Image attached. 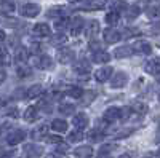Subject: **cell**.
Here are the masks:
<instances>
[{"mask_svg": "<svg viewBox=\"0 0 160 158\" xmlns=\"http://www.w3.org/2000/svg\"><path fill=\"white\" fill-rule=\"evenodd\" d=\"M16 75L19 78H28L32 75V69L28 65V62H16Z\"/></svg>", "mask_w": 160, "mask_h": 158, "instance_id": "5bb4252c", "label": "cell"}, {"mask_svg": "<svg viewBox=\"0 0 160 158\" xmlns=\"http://www.w3.org/2000/svg\"><path fill=\"white\" fill-rule=\"evenodd\" d=\"M111 77H112V67H111V65H104V67H101V69L96 70V74H95L96 82H99V83L108 82Z\"/></svg>", "mask_w": 160, "mask_h": 158, "instance_id": "30bf717a", "label": "cell"}, {"mask_svg": "<svg viewBox=\"0 0 160 158\" xmlns=\"http://www.w3.org/2000/svg\"><path fill=\"white\" fill-rule=\"evenodd\" d=\"M139 13H141V8L138 5H131V7H128L125 10V18L128 21H133V19H136L139 16Z\"/></svg>", "mask_w": 160, "mask_h": 158, "instance_id": "83f0119b", "label": "cell"}, {"mask_svg": "<svg viewBox=\"0 0 160 158\" xmlns=\"http://www.w3.org/2000/svg\"><path fill=\"white\" fill-rule=\"evenodd\" d=\"M90 48H91L93 51H96V50H101V46H99V43H96L95 40H93V42H90Z\"/></svg>", "mask_w": 160, "mask_h": 158, "instance_id": "f6af8a7d", "label": "cell"}, {"mask_svg": "<svg viewBox=\"0 0 160 158\" xmlns=\"http://www.w3.org/2000/svg\"><path fill=\"white\" fill-rule=\"evenodd\" d=\"M85 29V35H87V38H93L96 34H98V31H99V22L95 19V21H90L88 24H87V27H83Z\"/></svg>", "mask_w": 160, "mask_h": 158, "instance_id": "cb8c5ba5", "label": "cell"}, {"mask_svg": "<svg viewBox=\"0 0 160 158\" xmlns=\"http://www.w3.org/2000/svg\"><path fill=\"white\" fill-rule=\"evenodd\" d=\"M91 59H93V62H96V64H106V62L111 61V55L108 51H104V50H96V51H93Z\"/></svg>", "mask_w": 160, "mask_h": 158, "instance_id": "7c38bea8", "label": "cell"}, {"mask_svg": "<svg viewBox=\"0 0 160 158\" xmlns=\"http://www.w3.org/2000/svg\"><path fill=\"white\" fill-rule=\"evenodd\" d=\"M32 34L35 37H50L51 35V27L47 22H37L32 27Z\"/></svg>", "mask_w": 160, "mask_h": 158, "instance_id": "ba28073f", "label": "cell"}, {"mask_svg": "<svg viewBox=\"0 0 160 158\" xmlns=\"http://www.w3.org/2000/svg\"><path fill=\"white\" fill-rule=\"evenodd\" d=\"M118 158H135V156H131V153H123V155H120Z\"/></svg>", "mask_w": 160, "mask_h": 158, "instance_id": "c3c4849f", "label": "cell"}, {"mask_svg": "<svg viewBox=\"0 0 160 158\" xmlns=\"http://www.w3.org/2000/svg\"><path fill=\"white\" fill-rule=\"evenodd\" d=\"M69 24H71V21L68 19V16H59V18L55 19V27H56L59 32L64 31V29H68Z\"/></svg>", "mask_w": 160, "mask_h": 158, "instance_id": "d6a6232c", "label": "cell"}, {"mask_svg": "<svg viewBox=\"0 0 160 158\" xmlns=\"http://www.w3.org/2000/svg\"><path fill=\"white\" fill-rule=\"evenodd\" d=\"M133 53H135V50H133V46H128V45H125V46H118L115 51H114V56L117 58V59H123V58H130Z\"/></svg>", "mask_w": 160, "mask_h": 158, "instance_id": "ac0fdd59", "label": "cell"}, {"mask_svg": "<svg viewBox=\"0 0 160 158\" xmlns=\"http://www.w3.org/2000/svg\"><path fill=\"white\" fill-rule=\"evenodd\" d=\"M15 61L16 62H28L29 61V51L26 50L24 46H19L15 51Z\"/></svg>", "mask_w": 160, "mask_h": 158, "instance_id": "4316f807", "label": "cell"}, {"mask_svg": "<svg viewBox=\"0 0 160 158\" xmlns=\"http://www.w3.org/2000/svg\"><path fill=\"white\" fill-rule=\"evenodd\" d=\"M131 110H135V112H136V113H139V115H144V113H148L149 107H148V104L136 101V102H133V105H131Z\"/></svg>", "mask_w": 160, "mask_h": 158, "instance_id": "d590c367", "label": "cell"}, {"mask_svg": "<svg viewBox=\"0 0 160 158\" xmlns=\"http://www.w3.org/2000/svg\"><path fill=\"white\" fill-rule=\"evenodd\" d=\"M111 80V86L112 88H123L128 83V75L125 72H117L114 77L109 78Z\"/></svg>", "mask_w": 160, "mask_h": 158, "instance_id": "8992f818", "label": "cell"}, {"mask_svg": "<svg viewBox=\"0 0 160 158\" xmlns=\"http://www.w3.org/2000/svg\"><path fill=\"white\" fill-rule=\"evenodd\" d=\"M32 64L37 65V67L42 69V70H50V69H53V65H55V61H53V58H50L48 55H35L34 59H32Z\"/></svg>", "mask_w": 160, "mask_h": 158, "instance_id": "6da1fadb", "label": "cell"}, {"mask_svg": "<svg viewBox=\"0 0 160 158\" xmlns=\"http://www.w3.org/2000/svg\"><path fill=\"white\" fill-rule=\"evenodd\" d=\"M64 15H66V8L64 7H51L47 11V16L48 18H53V19H56L59 16H64Z\"/></svg>", "mask_w": 160, "mask_h": 158, "instance_id": "f546056e", "label": "cell"}, {"mask_svg": "<svg viewBox=\"0 0 160 158\" xmlns=\"http://www.w3.org/2000/svg\"><path fill=\"white\" fill-rule=\"evenodd\" d=\"M21 15L24 18H35L37 15H40V7L37 3H26L21 8Z\"/></svg>", "mask_w": 160, "mask_h": 158, "instance_id": "52a82bcc", "label": "cell"}, {"mask_svg": "<svg viewBox=\"0 0 160 158\" xmlns=\"http://www.w3.org/2000/svg\"><path fill=\"white\" fill-rule=\"evenodd\" d=\"M68 2H71V3H80L82 0H68Z\"/></svg>", "mask_w": 160, "mask_h": 158, "instance_id": "681fc988", "label": "cell"}, {"mask_svg": "<svg viewBox=\"0 0 160 158\" xmlns=\"http://www.w3.org/2000/svg\"><path fill=\"white\" fill-rule=\"evenodd\" d=\"M146 15H148V18H151V19L160 18V5H152V7H149L148 10H146Z\"/></svg>", "mask_w": 160, "mask_h": 158, "instance_id": "f35d334b", "label": "cell"}, {"mask_svg": "<svg viewBox=\"0 0 160 158\" xmlns=\"http://www.w3.org/2000/svg\"><path fill=\"white\" fill-rule=\"evenodd\" d=\"M83 27H85V21H83V18H80V16H75L71 21V24H69V31H71L72 35H78L80 32L83 31Z\"/></svg>", "mask_w": 160, "mask_h": 158, "instance_id": "8fae6325", "label": "cell"}, {"mask_svg": "<svg viewBox=\"0 0 160 158\" xmlns=\"http://www.w3.org/2000/svg\"><path fill=\"white\" fill-rule=\"evenodd\" d=\"M74 58H75V53L72 50H69V48H62L58 53V61L61 64H69V62L74 61Z\"/></svg>", "mask_w": 160, "mask_h": 158, "instance_id": "4fadbf2b", "label": "cell"}, {"mask_svg": "<svg viewBox=\"0 0 160 158\" xmlns=\"http://www.w3.org/2000/svg\"><path fill=\"white\" fill-rule=\"evenodd\" d=\"M7 38V34H5V31H2L0 29V43H3V40Z\"/></svg>", "mask_w": 160, "mask_h": 158, "instance_id": "bcb514c9", "label": "cell"}, {"mask_svg": "<svg viewBox=\"0 0 160 158\" xmlns=\"http://www.w3.org/2000/svg\"><path fill=\"white\" fill-rule=\"evenodd\" d=\"M157 156H160V149H158V150H157Z\"/></svg>", "mask_w": 160, "mask_h": 158, "instance_id": "db71d44e", "label": "cell"}, {"mask_svg": "<svg viewBox=\"0 0 160 158\" xmlns=\"http://www.w3.org/2000/svg\"><path fill=\"white\" fill-rule=\"evenodd\" d=\"M75 158H91L93 156V147L91 146H80L74 150Z\"/></svg>", "mask_w": 160, "mask_h": 158, "instance_id": "e0dca14e", "label": "cell"}, {"mask_svg": "<svg viewBox=\"0 0 160 158\" xmlns=\"http://www.w3.org/2000/svg\"><path fill=\"white\" fill-rule=\"evenodd\" d=\"M144 70L151 75H160V59H152L144 64Z\"/></svg>", "mask_w": 160, "mask_h": 158, "instance_id": "9a60e30c", "label": "cell"}, {"mask_svg": "<svg viewBox=\"0 0 160 158\" xmlns=\"http://www.w3.org/2000/svg\"><path fill=\"white\" fill-rule=\"evenodd\" d=\"M118 118H122V109H118V107H109V109H106V112H104V120L106 122L114 123V122L118 120Z\"/></svg>", "mask_w": 160, "mask_h": 158, "instance_id": "9c48e42d", "label": "cell"}, {"mask_svg": "<svg viewBox=\"0 0 160 158\" xmlns=\"http://www.w3.org/2000/svg\"><path fill=\"white\" fill-rule=\"evenodd\" d=\"M24 155H26V158H40L43 155V149L40 146H37V144H26Z\"/></svg>", "mask_w": 160, "mask_h": 158, "instance_id": "3957f363", "label": "cell"}, {"mask_svg": "<svg viewBox=\"0 0 160 158\" xmlns=\"http://www.w3.org/2000/svg\"><path fill=\"white\" fill-rule=\"evenodd\" d=\"M104 19H106V22H108V24L114 26V24H117L118 19H120V13H117V11H109L108 15L104 16Z\"/></svg>", "mask_w": 160, "mask_h": 158, "instance_id": "ab89813d", "label": "cell"}, {"mask_svg": "<svg viewBox=\"0 0 160 158\" xmlns=\"http://www.w3.org/2000/svg\"><path fill=\"white\" fill-rule=\"evenodd\" d=\"M64 94H68V96H71L74 99H80V98L83 96V89L80 88V86L71 85V86H68V88L64 89Z\"/></svg>", "mask_w": 160, "mask_h": 158, "instance_id": "d4e9b609", "label": "cell"}, {"mask_svg": "<svg viewBox=\"0 0 160 158\" xmlns=\"http://www.w3.org/2000/svg\"><path fill=\"white\" fill-rule=\"evenodd\" d=\"M74 72H75L77 75H80V77H83V80H87L88 75H90V72H91V69H90L88 62H82V64L75 65V67H74Z\"/></svg>", "mask_w": 160, "mask_h": 158, "instance_id": "484cf974", "label": "cell"}, {"mask_svg": "<svg viewBox=\"0 0 160 158\" xmlns=\"http://www.w3.org/2000/svg\"><path fill=\"white\" fill-rule=\"evenodd\" d=\"M45 137H47V142H48V144H59V142H62V139H61L58 134H56V136H55V134H53V136H45Z\"/></svg>", "mask_w": 160, "mask_h": 158, "instance_id": "b9f144b4", "label": "cell"}, {"mask_svg": "<svg viewBox=\"0 0 160 158\" xmlns=\"http://www.w3.org/2000/svg\"><path fill=\"white\" fill-rule=\"evenodd\" d=\"M111 8H112V11H117V13H123V11L128 8V3L125 2V0H112Z\"/></svg>", "mask_w": 160, "mask_h": 158, "instance_id": "836d02e7", "label": "cell"}, {"mask_svg": "<svg viewBox=\"0 0 160 158\" xmlns=\"http://www.w3.org/2000/svg\"><path fill=\"white\" fill-rule=\"evenodd\" d=\"M24 120L28 122V123H34L38 120V109L35 107V105H31V107L26 109L24 112Z\"/></svg>", "mask_w": 160, "mask_h": 158, "instance_id": "603a6c76", "label": "cell"}, {"mask_svg": "<svg viewBox=\"0 0 160 158\" xmlns=\"http://www.w3.org/2000/svg\"><path fill=\"white\" fill-rule=\"evenodd\" d=\"M111 150H112V146H102V147H101V150L98 152L96 158H112Z\"/></svg>", "mask_w": 160, "mask_h": 158, "instance_id": "60d3db41", "label": "cell"}, {"mask_svg": "<svg viewBox=\"0 0 160 158\" xmlns=\"http://www.w3.org/2000/svg\"><path fill=\"white\" fill-rule=\"evenodd\" d=\"M72 123H74V126H75V128H78V129H83V128H87V126H88L90 120H88L87 113H83V112H82V113H77V115L74 117Z\"/></svg>", "mask_w": 160, "mask_h": 158, "instance_id": "ffe728a7", "label": "cell"}, {"mask_svg": "<svg viewBox=\"0 0 160 158\" xmlns=\"http://www.w3.org/2000/svg\"><path fill=\"white\" fill-rule=\"evenodd\" d=\"M157 98H158V101H160V93H158V96H157Z\"/></svg>", "mask_w": 160, "mask_h": 158, "instance_id": "11a10c76", "label": "cell"}, {"mask_svg": "<svg viewBox=\"0 0 160 158\" xmlns=\"http://www.w3.org/2000/svg\"><path fill=\"white\" fill-rule=\"evenodd\" d=\"M8 78V72H7V69L5 67H0V85H2L5 80Z\"/></svg>", "mask_w": 160, "mask_h": 158, "instance_id": "ee69618b", "label": "cell"}, {"mask_svg": "<svg viewBox=\"0 0 160 158\" xmlns=\"http://www.w3.org/2000/svg\"><path fill=\"white\" fill-rule=\"evenodd\" d=\"M95 98H96V93H93V91H88L87 96H85V99H83V105H88Z\"/></svg>", "mask_w": 160, "mask_h": 158, "instance_id": "7bdbcfd3", "label": "cell"}, {"mask_svg": "<svg viewBox=\"0 0 160 158\" xmlns=\"http://www.w3.org/2000/svg\"><path fill=\"white\" fill-rule=\"evenodd\" d=\"M133 50H135L136 53H139V55H151L152 53V46L149 45V42H144V40L136 42L135 46H133Z\"/></svg>", "mask_w": 160, "mask_h": 158, "instance_id": "7402d4cb", "label": "cell"}, {"mask_svg": "<svg viewBox=\"0 0 160 158\" xmlns=\"http://www.w3.org/2000/svg\"><path fill=\"white\" fill-rule=\"evenodd\" d=\"M2 56H3V51H2V48H0V59H2Z\"/></svg>", "mask_w": 160, "mask_h": 158, "instance_id": "f5cc1de1", "label": "cell"}, {"mask_svg": "<svg viewBox=\"0 0 160 158\" xmlns=\"http://www.w3.org/2000/svg\"><path fill=\"white\" fill-rule=\"evenodd\" d=\"M16 10V5L11 2V0H0V13L2 15H13Z\"/></svg>", "mask_w": 160, "mask_h": 158, "instance_id": "44dd1931", "label": "cell"}, {"mask_svg": "<svg viewBox=\"0 0 160 158\" xmlns=\"http://www.w3.org/2000/svg\"><path fill=\"white\" fill-rule=\"evenodd\" d=\"M104 7H106V2H102V0H85V2H82V5H80V10L98 11V10H102Z\"/></svg>", "mask_w": 160, "mask_h": 158, "instance_id": "277c9868", "label": "cell"}, {"mask_svg": "<svg viewBox=\"0 0 160 158\" xmlns=\"http://www.w3.org/2000/svg\"><path fill=\"white\" fill-rule=\"evenodd\" d=\"M2 112H3L5 117H10V118H18L19 117L18 107H16V105H13V104H8L5 109H2Z\"/></svg>", "mask_w": 160, "mask_h": 158, "instance_id": "1f68e13d", "label": "cell"}, {"mask_svg": "<svg viewBox=\"0 0 160 158\" xmlns=\"http://www.w3.org/2000/svg\"><path fill=\"white\" fill-rule=\"evenodd\" d=\"M75 112V105L74 104H59V113L62 115H74Z\"/></svg>", "mask_w": 160, "mask_h": 158, "instance_id": "74e56055", "label": "cell"}, {"mask_svg": "<svg viewBox=\"0 0 160 158\" xmlns=\"http://www.w3.org/2000/svg\"><path fill=\"white\" fill-rule=\"evenodd\" d=\"M102 37H104L106 43H117L120 38H122V34H120L117 29H114V27H108V29H104Z\"/></svg>", "mask_w": 160, "mask_h": 158, "instance_id": "5b68a950", "label": "cell"}, {"mask_svg": "<svg viewBox=\"0 0 160 158\" xmlns=\"http://www.w3.org/2000/svg\"><path fill=\"white\" fill-rule=\"evenodd\" d=\"M91 142H101L102 139H104V133L101 129H93V131H90L88 133V136H87Z\"/></svg>", "mask_w": 160, "mask_h": 158, "instance_id": "8d00e7d4", "label": "cell"}, {"mask_svg": "<svg viewBox=\"0 0 160 158\" xmlns=\"http://www.w3.org/2000/svg\"><path fill=\"white\" fill-rule=\"evenodd\" d=\"M83 137H85V136H83V133H82V129H74V131H71V133L68 134V141L72 142V144L82 142Z\"/></svg>", "mask_w": 160, "mask_h": 158, "instance_id": "4dcf8cb0", "label": "cell"}, {"mask_svg": "<svg viewBox=\"0 0 160 158\" xmlns=\"http://www.w3.org/2000/svg\"><path fill=\"white\" fill-rule=\"evenodd\" d=\"M48 158H64V156L59 153H51V155H48Z\"/></svg>", "mask_w": 160, "mask_h": 158, "instance_id": "7dc6e473", "label": "cell"}, {"mask_svg": "<svg viewBox=\"0 0 160 158\" xmlns=\"http://www.w3.org/2000/svg\"><path fill=\"white\" fill-rule=\"evenodd\" d=\"M26 136H28V133L24 129H13L7 136V144L8 146H18V144H21L26 139Z\"/></svg>", "mask_w": 160, "mask_h": 158, "instance_id": "7a4b0ae2", "label": "cell"}, {"mask_svg": "<svg viewBox=\"0 0 160 158\" xmlns=\"http://www.w3.org/2000/svg\"><path fill=\"white\" fill-rule=\"evenodd\" d=\"M51 128L55 129L56 133H66V131L69 129V126H68V122L61 120V118H56V120H53V123H51Z\"/></svg>", "mask_w": 160, "mask_h": 158, "instance_id": "f1b7e54d", "label": "cell"}, {"mask_svg": "<svg viewBox=\"0 0 160 158\" xmlns=\"http://www.w3.org/2000/svg\"><path fill=\"white\" fill-rule=\"evenodd\" d=\"M47 133H48V126L47 125H40V126H37V128H34L31 131V137L34 141H42L47 136Z\"/></svg>", "mask_w": 160, "mask_h": 158, "instance_id": "d6986e66", "label": "cell"}, {"mask_svg": "<svg viewBox=\"0 0 160 158\" xmlns=\"http://www.w3.org/2000/svg\"><path fill=\"white\" fill-rule=\"evenodd\" d=\"M66 42H68V37H66V34H62V32H59V34H56V35H53L51 37V45L53 46H62Z\"/></svg>", "mask_w": 160, "mask_h": 158, "instance_id": "e575fe53", "label": "cell"}, {"mask_svg": "<svg viewBox=\"0 0 160 158\" xmlns=\"http://www.w3.org/2000/svg\"><path fill=\"white\" fill-rule=\"evenodd\" d=\"M0 158H11V155H3V156H0Z\"/></svg>", "mask_w": 160, "mask_h": 158, "instance_id": "816d5d0a", "label": "cell"}, {"mask_svg": "<svg viewBox=\"0 0 160 158\" xmlns=\"http://www.w3.org/2000/svg\"><path fill=\"white\" fill-rule=\"evenodd\" d=\"M144 158H157V155H152V153H149L148 156H144Z\"/></svg>", "mask_w": 160, "mask_h": 158, "instance_id": "f907efd6", "label": "cell"}, {"mask_svg": "<svg viewBox=\"0 0 160 158\" xmlns=\"http://www.w3.org/2000/svg\"><path fill=\"white\" fill-rule=\"evenodd\" d=\"M42 94H43V86H42V85H32V86H29L28 89H26L24 98L34 99V98H37V96H42Z\"/></svg>", "mask_w": 160, "mask_h": 158, "instance_id": "2e32d148", "label": "cell"}]
</instances>
